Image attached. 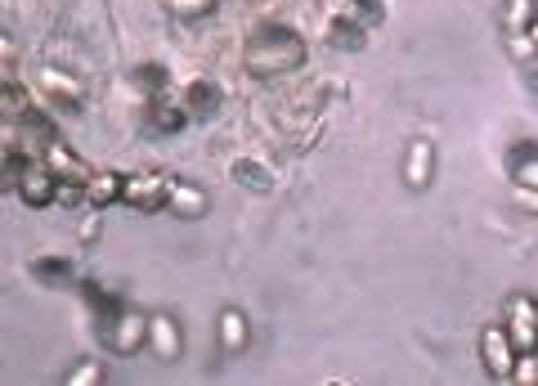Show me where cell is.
I'll return each instance as SVG.
<instances>
[{"label": "cell", "instance_id": "30bf717a", "mask_svg": "<svg viewBox=\"0 0 538 386\" xmlns=\"http://www.w3.org/2000/svg\"><path fill=\"white\" fill-rule=\"evenodd\" d=\"M81 301H86L90 319L99 324V337H104L108 328H113V319L126 310V306H122V297H117V292H108L104 283H81Z\"/></svg>", "mask_w": 538, "mask_h": 386}, {"label": "cell", "instance_id": "6da1fadb", "mask_svg": "<svg viewBox=\"0 0 538 386\" xmlns=\"http://www.w3.org/2000/svg\"><path fill=\"white\" fill-rule=\"evenodd\" d=\"M243 63L252 77H283V72H296L305 63V41L287 23H261L247 36Z\"/></svg>", "mask_w": 538, "mask_h": 386}, {"label": "cell", "instance_id": "ac0fdd59", "mask_svg": "<svg viewBox=\"0 0 538 386\" xmlns=\"http://www.w3.org/2000/svg\"><path fill=\"white\" fill-rule=\"evenodd\" d=\"M45 162L54 167V176L72 180V185H90V176H95V167H86V162H81L77 153H68L63 144H45Z\"/></svg>", "mask_w": 538, "mask_h": 386}, {"label": "cell", "instance_id": "d590c367", "mask_svg": "<svg viewBox=\"0 0 538 386\" xmlns=\"http://www.w3.org/2000/svg\"><path fill=\"white\" fill-rule=\"evenodd\" d=\"M534 351H538V346H534Z\"/></svg>", "mask_w": 538, "mask_h": 386}, {"label": "cell", "instance_id": "8992f818", "mask_svg": "<svg viewBox=\"0 0 538 386\" xmlns=\"http://www.w3.org/2000/svg\"><path fill=\"white\" fill-rule=\"evenodd\" d=\"M166 193H171V180L162 171H139V176L126 180L122 202L135 211H162L166 207Z\"/></svg>", "mask_w": 538, "mask_h": 386}, {"label": "cell", "instance_id": "83f0119b", "mask_svg": "<svg viewBox=\"0 0 538 386\" xmlns=\"http://www.w3.org/2000/svg\"><path fill=\"white\" fill-rule=\"evenodd\" d=\"M512 382L516 386H538V351H521V355H516Z\"/></svg>", "mask_w": 538, "mask_h": 386}, {"label": "cell", "instance_id": "2e32d148", "mask_svg": "<svg viewBox=\"0 0 538 386\" xmlns=\"http://www.w3.org/2000/svg\"><path fill=\"white\" fill-rule=\"evenodd\" d=\"M32 279L41 283V288H72V279H77V261H72V256H36Z\"/></svg>", "mask_w": 538, "mask_h": 386}, {"label": "cell", "instance_id": "f1b7e54d", "mask_svg": "<svg viewBox=\"0 0 538 386\" xmlns=\"http://www.w3.org/2000/svg\"><path fill=\"white\" fill-rule=\"evenodd\" d=\"M68 386H95V382H104V369H99L95 360H81L77 369H68V378H63Z\"/></svg>", "mask_w": 538, "mask_h": 386}, {"label": "cell", "instance_id": "5b68a950", "mask_svg": "<svg viewBox=\"0 0 538 386\" xmlns=\"http://www.w3.org/2000/svg\"><path fill=\"white\" fill-rule=\"evenodd\" d=\"M104 342H108V351H117V355L144 351L148 346V315L144 310H122V315L113 319V328L104 333Z\"/></svg>", "mask_w": 538, "mask_h": 386}, {"label": "cell", "instance_id": "4316f807", "mask_svg": "<svg viewBox=\"0 0 538 386\" xmlns=\"http://www.w3.org/2000/svg\"><path fill=\"white\" fill-rule=\"evenodd\" d=\"M27 158H32V153H23V149H5V167H0V180H5V189H18Z\"/></svg>", "mask_w": 538, "mask_h": 386}, {"label": "cell", "instance_id": "e0dca14e", "mask_svg": "<svg viewBox=\"0 0 538 386\" xmlns=\"http://www.w3.org/2000/svg\"><path fill=\"white\" fill-rule=\"evenodd\" d=\"M229 180L247 193H269L274 189V171L265 167L261 158H234L229 162Z\"/></svg>", "mask_w": 538, "mask_h": 386}, {"label": "cell", "instance_id": "3957f363", "mask_svg": "<svg viewBox=\"0 0 538 386\" xmlns=\"http://www.w3.org/2000/svg\"><path fill=\"white\" fill-rule=\"evenodd\" d=\"M516 346L512 337H507L503 324H489L485 333H480V360H485V373L494 382H512V369H516Z\"/></svg>", "mask_w": 538, "mask_h": 386}, {"label": "cell", "instance_id": "9a60e30c", "mask_svg": "<svg viewBox=\"0 0 538 386\" xmlns=\"http://www.w3.org/2000/svg\"><path fill=\"white\" fill-rule=\"evenodd\" d=\"M216 333H220V346H225L229 355H243L247 346H252V324H247V315L243 310H220V319H216Z\"/></svg>", "mask_w": 538, "mask_h": 386}, {"label": "cell", "instance_id": "cb8c5ba5", "mask_svg": "<svg viewBox=\"0 0 538 386\" xmlns=\"http://www.w3.org/2000/svg\"><path fill=\"white\" fill-rule=\"evenodd\" d=\"M135 86L144 90L148 99H157V95H166V86H171V77H166V68H162V63H139V68H135Z\"/></svg>", "mask_w": 538, "mask_h": 386}, {"label": "cell", "instance_id": "9c48e42d", "mask_svg": "<svg viewBox=\"0 0 538 386\" xmlns=\"http://www.w3.org/2000/svg\"><path fill=\"white\" fill-rule=\"evenodd\" d=\"M144 122H148V131H157V135H180L193 117H189V108L180 104V95H175V99L171 95H157V99H148Z\"/></svg>", "mask_w": 538, "mask_h": 386}, {"label": "cell", "instance_id": "44dd1931", "mask_svg": "<svg viewBox=\"0 0 538 386\" xmlns=\"http://www.w3.org/2000/svg\"><path fill=\"white\" fill-rule=\"evenodd\" d=\"M323 36H328L332 50H346V54H359V50L368 45V27L346 23V18H332V14H328V27H323Z\"/></svg>", "mask_w": 538, "mask_h": 386}, {"label": "cell", "instance_id": "7c38bea8", "mask_svg": "<svg viewBox=\"0 0 538 386\" xmlns=\"http://www.w3.org/2000/svg\"><path fill=\"white\" fill-rule=\"evenodd\" d=\"M211 198L202 193L198 185H189V180H171V193H166V211H175L180 220H198L207 216Z\"/></svg>", "mask_w": 538, "mask_h": 386}, {"label": "cell", "instance_id": "d6986e66", "mask_svg": "<svg viewBox=\"0 0 538 386\" xmlns=\"http://www.w3.org/2000/svg\"><path fill=\"white\" fill-rule=\"evenodd\" d=\"M332 18H346L359 27H377L386 18V0H332Z\"/></svg>", "mask_w": 538, "mask_h": 386}, {"label": "cell", "instance_id": "7402d4cb", "mask_svg": "<svg viewBox=\"0 0 538 386\" xmlns=\"http://www.w3.org/2000/svg\"><path fill=\"white\" fill-rule=\"evenodd\" d=\"M534 18H538V0H503V14H498V23H503L507 36H525Z\"/></svg>", "mask_w": 538, "mask_h": 386}, {"label": "cell", "instance_id": "8fae6325", "mask_svg": "<svg viewBox=\"0 0 538 386\" xmlns=\"http://www.w3.org/2000/svg\"><path fill=\"white\" fill-rule=\"evenodd\" d=\"M435 180V144L431 140H413L408 144V162H404V185L413 193L431 189Z\"/></svg>", "mask_w": 538, "mask_h": 386}, {"label": "cell", "instance_id": "4dcf8cb0", "mask_svg": "<svg viewBox=\"0 0 538 386\" xmlns=\"http://www.w3.org/2000/svg\"><path fill=\"white\" fill-rule=\"evenodd\" d=\"M507 50H512V59H516V63H525V59H530V54H538L530 36H507Z\"/></svg>", "mask_w": 538, "mask_h": 386}, {"label": "cell", "instance_id": "1f68e13d", "mask_svg": "<svg viewBox=\"0 0 538 386\" xmlns=\"http://www.w3.org/2000/svg\"><path fill=\"white\" fill-rule=\"evenodd\" d=\"M516 207H521V211H530V216H538V189L516 185Z\"/></svg>", "mask_w": 538, "mask_h": 386}, {"label": "cell", "instance_id": "52a82bcc", "mask_svg": "<svg viewBox=\"0 0 538 386\" xmlns=\"http://www.w3.org/2000/svg\"><path fill=\"white\" fill-rule=\"evenodd\" d=\"M148 351H153L162 364H175V360H180V351H184V333H180V324H175L166 310L148 315Z\"/></svg>", "mask_w": 538, "mask_h": 386}, {"label": "cell", "instance_id": "d4e9b609", "mask_svg": "<svg viewBox=\"0 0 538 386\" xmlns=\"http://www.w3.org/2000/svg\"><path fill=\"white\" fill-rule=\"evenodd\" d=\"M18 126H23L27 135H36V140H41V144H59V131H54V122H50V117H45L36 104L27 108V113H23V122H18Z\"/></svg>", "mask_w": 538, "mask_h": 386}, {"label": "cell", "instance_id": "ba28073f", "mask_svg": "<svg viewBox=\"0 0 538 386\" xmlns=\"http://www.w3.org/2000/svg\"><path fill=\"white\" fill-rule=\"evenodd\" d=\"M36 90H41L54 108H68V113H77V108H81V81L72 77V72L41 68V72H36Z\"/></svg>", "mask_w": 538, "mask_h": 386}, {"label": "cell", "instance_id": "d6a6232c", "mask_svg": "<svg viewBox=\"0 0 538 386\" xmlns=\"http://www.w3.org/2000/svg\"><path fill=\"white\" fill-rule=\"evenodd\" d=\"M81 238H86V243H90V238H99V216H86V225H81Z\"/></svg>", "mask_w": 538, "mask_h": 386}, {"label": "cell", "instance_id": "e575fe53", "mask_svg": "<svg viewBox=\"0 0 538 386\" xmlns=\"http://www.w3.org/2000/svg\"><path fill=\"white\" fill-rule=\"evenodd\" d=\"M525 36H530V41H534V50H538V18L530 23V32H525Z\"/></svg>", "mask_w": 538, "mask_h": 386}, {"label": "cell", "instance_id": "7a4b0ae2", "mask_svg": "<svg viewBox=\"0 0 538 386\" xmlns=\"http://www.w3.org/2000/svg\"><path fill=\"white\" fill-rule=\"evenodd\" d=\"M59 185L63 180L54 176V167L45 158H27V167H23V180H18V198L27 202V207H50V202H59Z\"/></svg>", "mask_w": 538, "mask_h": 386}, {"label": "cell", "instance_id": "484cf974", "mask_svg": "<svg viewBox=\"0 0 538 386\" xmlns=\"http://www.w3.org/2000/svg\"><path fill=\"white\" fill-rule=\"evenodd\" d=\"M220 0H171V14L180 18V23H202V18L216 14Z\"/></svg>", "mask_w": 538, "mask_h": 386}, {"label": "cell", "instance_id": "603a6c76", "mask_svg": "<svg viewBox=\"0 0 538 386\" xmlns=\"http://www.w3.org/2000/svg\"><path fill=\"white\" fill-rule=\"evenodd\" d=\"M36 99H27V90L14 81V72L5 77V86H0V108H5V122H23V113L32 108Z\"/></svg>", "mask_w": 538, "mask_h": 386}, {"label": "cell", "instance_id": "f546056e", "mask_svg": "<svg viewBox=\"0 0 538 386\" xmlns=\"http://www.w3.org/2000/svg\"><path fill=\"white\" fill-rule=\"evenodd\" d=\"M59 202H63V207H77V202H90V198H86V185H72V180H63V185H59Z\"/></svg>", "mask_w": 538, "mask_h": 386}, {"label": "cell", "instance_id": "ffe728a7", "mask_svg": "<svg viewBox=\"0 0 538 386\" xmlns=\"http://www.w3.org/2000/svg\"><path fill=\"white\" fill-rule=\"evenodd\" d=\"M122 193H126V176H117V171H95V176H90V185H86V198H90V207H95V211L122 202Z\"/></svg>", "mask_w": 538, "mask_h": 386}, {"label": "cell", "instance_id": "277c9868", "mask_svg": "<svg viewBox=\"0 0 538 386\" xmlns=\"http://www.w3.org/2000/svg\"><path fill=\"white\" fill-rule=\"evenodd\" d=\"M503 328H507V337H512L516 351H534V346H538V301H530L525 292L507 297Z\"/></svg>", "mask_w": 538, "mask_h": 386}, {"label": "cell", "instance_id": "4fadbf2b", "mask_svg": "<svg viewBox=\"0 0 538 386\" xmlns=\"http://www.w3.org/2000/svg\"><path fill=\"white\" fill-rule=\"evenodd\" d=\"M507 176H512V185L538 189V144L534 140H516L507 149Z\"/></svg>", "mask_w": 538, "mask_h": 386}, {"label": "cell", "instance_id": "836d02e7", "mask_svg": "<svg viewBox=\"0 0 538 386\" xmlns=\"http://www.w3.org/2000/svg\"><path fill=\"white\" fill-rule=\"evenodd\" d=\"M525 86L538 95V63H525Z\"/></svg>", "mask_w": 538, "mask_h": 386}, {"label": "cell", "instance_id": "5bb4252c", "mask_svg": "<svg viewBox=\"0 0 538 386\" xmlns=\"http://www.w3.org/2000/svg\"><path fill=\"white\" fill-rule=\"evenodd\" d=\"M220 99H225V90H220L211 77H193L189 86L180 90V104L189 108V117H211L220 108Z\"/></svg>", "mask_w": 538, "mask_h": 386}]
</instances>
